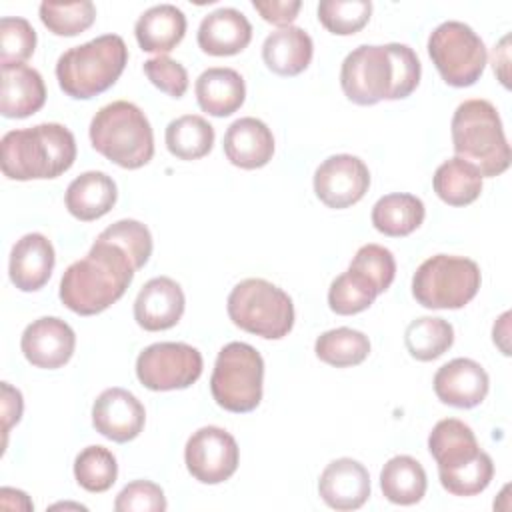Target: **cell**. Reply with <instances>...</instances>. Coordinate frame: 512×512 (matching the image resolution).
Returning <instances> with one entry per match:
<instances>
[{
	"instance_id": "1",
	"label": "cell",
	"mask_w": 512,
	"mask_h": 512,
	"mask_svg": "<svg viewBox=\"0 0 512 512\" xmlns=\"http://www.w3.org/2000/svg\"><path fill=\"white\" fill-rule=\"evenodd\" d=\"M420 72V60L406 44H362L344 58L340 86L354 104L372 106L408 98L420 82Z\"/></svg>"
},
{
	"instance_id": "2",
	"label": "cell",
	"mask_w": 512,
	"mask_h": 512,
	"mask_svg": "<svg viewBox=\"0 0 512 512\" xmlns=\"http://www.w3.org/2000/svg\"><path fill=\"white\" fill-rule=\"evenodd\" d=\"M134 272L132 258L120 246L96 238L90 252L62 274L60 300L80 316L100 314L124 296Z\"/></svg>"
},
{
	"instance_id": "3",
	"label": "cell",
	"mask_w": 512,
	"mask_h": 512,
	"mask_svg": "<svg viewBox=\"0 0 512 512\" xmlns=\"http://www.w3.org/2000/svg\"><path fill=\"white\" fill-rule=\"evenodd\" d=\"M0 148L4 176L20 182L58 178L76 160L74 134L58 122L10 130L2 136Z\"/></svg>"
},
{
	"instance_id": "4",
	"label": "cell",
	"mask_w": 512,
	"mask_h": 512,
	"mask_svg": "<svg viewBox=\"0 0 512 512\" xmlns=\"http://www.w3.org/2000/svg\"><path fill=\"white\" fill-rule=\"evenodd\" d=\"M450 132L456 156L472 164L482 178L500 176L508 170L510 146L492 102L464 100L452 116Z\"/></svg>"
},
{
	"instance_id": "5",
	"label": "cell",
	"mask_w": 512,
	"mask_h": 512,
	"mask_svg": "<svg viewBox=\"0 0 512 512\" xmlns=\"http://www.w3.org/2000/svg\"><path fill=\"white\" fill-rule=\"evenodd\" d=\"M126 62L124 40L118 34H104L66 50L56 62V78L66 96L88 100L114 86Z\"/></svg>"
},
{
	"instance_id": "6",
	"label": "cell",
	"mask_w": 512,
	"mask_h": 512,
	"mask_svg": "<svg viewBox=\"0 0 512 512\" xmlns=\"http://www.w3.org/2000/svg\"><path fill=\"white\" fill-rule=\"evenodd\" d=\"M90 142L110 162L126 170L148 164L154 156V134L146 114L128 100L102 106L90 122Z\"/></svg>"
},
{
	"instance_id": "7",
	"label": "cell",
	"mask_w": 512,
	"mask_h": 512,
	"mask_svg": "<svg viewBox=\"0 0 512 512\" xmlns=\"http://www.w3.org/2000/svg\"><path fill=\"white\" fill-rule=\"evenodd\" d=\"M230 320L266 340L284 338L294 326L292 298L264 278H246L228 294Z\"/></svg>"
},
{
	"instance_id": "8",
	"label": "cell",
	"mask_w": 512,
	"mask_h": 512,
	"mask_svg": "<svg viewBox=\"0 0 512 512\" xmlns=\"http://www.w3.org/2000/svg\"><path fill=\"white\" fill-rule=\"evenodd\" d=\"M480 282V268L474 260L436 254L416 268L412 278V296L424 308L456 310L476 296Z\"/></svg>"
},
{
	"instance_id": "9",
	"label": "cell",
	"mask_w": 512,
	"mask_h": 512,
	"mask_svg": "<svg viewBox=\"0 0 512 512\" xmlns=\"http://www.w3.org/2000/svg\"><path fill=\"white\" fill-rule=\"evenodd\" d=\"M264 360L260 352L246 342L226 344L210 376V392L216 404L228 412H252L262 400Z\"/></svg>"
},
{
	"instance_id": "10",
	"label": "cell",
	"mask_w": 512,
	"mask_h": 512,
	"mask_svg": "<svg viewBox=\"0 0 512 512\" xmlns=\"http://www.w3.org/2000/svg\"><path fill=\"white\" fill-rule=\"evenodd\" d=\"M428 54L442 80L454 88L472 86L484 72L486 46L464 22L448 20L428 36Z\"/></svg>"
},
{
	"instance_id": "11",
	"label": "cell",
	"mask_w": 512,
	"mask_h": 512,
	"mask_svg": "<svg viewBox=\"0 0 512 512\" xmlns=\"http://www.w3.org/2000/svg\"><path fill=\"white\" fill-rule=\"evenodd\" d=\"M202 374V354L184 342H156L136 358L138 380L154 392L182 390Z\"/></svg>"
},
{
	"instance_id": "12",
	"label": "cell",
	"mask_w": 512,
	"mask_h": 512,
	"mask_svg": "<svg viewBox=\"0 0 512 512\" xmlns=\"http://www.w3.org/2000/svg\"><path fill=\"white\" fill-rule=\"evenodd\" d=\"M240 452L234 436L218 426L198 428L186 442L184 462L192 478L202 484H220L238 468Z\"/></svg>"
},
{
	"instance_id": "13",
	"label": "cell",
	"mask_w": 512,
	"mask_h": 512,
	"mask_svg": "<svg viewBox=\"0 0 512 512\" xmlns=\"http://www.w3.org/2000/svg\"><path fill=\"white\" fill-rule=\"evenodd\" d=\"M370 186L368 166L352 154H334L314 172V192L334 210L348 208L364 198Z\"/></svg>"
},
{
	"instance_id": "14",
	"label": "cell",
	"mask_w": 512,
	"mask_h": 512,
	"mask_svg": "<svg viewBox=\"0 0 512 512\" xmlns=\"http://www.w3.org/2000/svg\"><path fill=\"white\" fill-rule=\"evenodd\" d=\"M146 422L142 402L124 388H106L92 404V424L104 438L124 444L134 440Z\"/></svg>"
},
{
	"instance_id": "15",
	"label": "cell",
	"mask_w": 512,
	"mask_h": 512,
	"mask_svg": "<svg viewBox=\"0 0 512 512\" xmlns=\"http://www.w3.org/2000/svg\"><path fill=\"white\" fill-rule=\"evenodd\" d=\"M20 348L32 366L56 370L72 358L76 334L62 318L42 316L24 328Z\"/></svg>"
},
{
	"instance_id": "16",
	"label": "cell",
	"mask_w": 512,
	"mask_h": 512,
	"mask_svg": "<svg viewBox=\"0 0 512 512\" xmlns=\"http://www.w3.org/2000/svg\"><path fill=\"white\" fill-rule=\"evenodd\" d=\"M186 298L180 284L168 276L148 280L134 300V320L148 332L168 330L184 314Z\"/></svg>"
},
{
	"instance_id": "17",
	"label": "cell",
	"mask_w": 512,
	"mask_h": 512,
	"mask_svg": "<svg viewBox=\"0 0 512 512\" xmlns=\"http://www.w3.org/2000/svg\"><path fill=\"white\" fill-rule=\"evenodd\" d=\"M434 392L440 402L454 408H474L488 394L486 370L470 358H454L434 374Z\"/></svg>"
},
{
	"instance_id": "18",
	"label": "cell",
	"mask_w": 512,
	"mask_h": 512,
	"mask_svg": "<svg viewBox=\"0 0 512 512\" xmlns=\"http://www.w3.org/2000/svg\"><path fill=\"white\" fill-rule=\"evenodd\" d=\"M320 498L334 510H356L370 498V476L352 458L332 460L318 478Z\"/></svg>"
},
{
	"instance_id": "19",
	"label": "cell",
	"mask_w": 512,
	"mask_h": 512,
	"mask_svg": "<svg viewBox=\"0 0 512 512\" xmlns=\"http://www.w3.org/2000/svg\"><path fill=\"white\" fill-rule=\"evenodd\" d=\"M54 262V246L44 234H24L10 252V280L22 292H36L50 280Z\"/></svg>"
},
{
	"instance_id": "20",
	"label": "cell",
	"mask_w": 512,
	"mask_h": 512,
	"mask_svg": "<svg viewBox=\"0 0 512 512\" xmlns=\"http://www.w3.org/2000/svg\"><path fill=\"white\" fill-rule=\"evenodd\" d=\"M0 112L4 118H28L46 102V86L38 70L26 64H2Z\"/></svg>"
},
{
	"instance_id": "21",
	"label": "cell",
	"mask_w": 512,
	"mask_h": 512,
	"mask_svg": "<svg viewBox=\"0 0 512 512\" xmlns=\"http://www.w3.org/2000/svg\"><path fill=\"white\" fill-rule=\"evenodd\" d=\"M224 154L230 164L238 168H262L272 160L274 154L272 130L258 118H238L224 134Z\"/></svg>"
},
{
	"instance_id": "22",
	"label": "cell",
	"mask_w": 512,
	"mask_h": 512,
	"mask_svg": "<svg viewBox=\"0 0 512 512\" xmlns=\"http://www.w3.org/2000/svg\"><path fill=\"white\" fill-rule=\"evenodd\" d=\"M252 40V24L236 8H218L202 18L198 46L210 56H234Z\"/></svg>"
},
{
	"instance_id": "23",
	"label": "cell",
	"mask_w": 512,
	"mask_h": 512,
	"mask_svg": "<svg viewBox=\"0 0 512 512\" xmlns=\"http://www.w3.org/2000/svg\"><path fill=\"white\" fill-rule=\"evenodd\" d=\"M116 198V182L106 172L90 170L68 184L64 202L74 218L82 222H92L108 214L116 204Z\"/></svg>"
},
{
	"instance_id": "24",
	"label": "cell",
	"mask_w": 512,
	"mask_h": 512,
	"mask_svg": "<svg viewBox=\"0 0 512 512\" xmlns=\"http://www.w3.org/2000/svg\"><path fill=\"white\" fill-rule=\"evenodd\" d=\"M312 54V38L298 26L278 28L262 44L264 64L278 76H298L308 68Z\"/></svg>"
},
{
	"instance_id": "25",
	"label": "cell",
	"mask_w": 512,
	"mask_h": 512,
	"mask_svg": "<svg viewBox=\"0 0 512 512\" xmlns=\"http://www.w3.org/2000/svg\"><path fill=\"white\" fill-rule=\"evenodd\" d=\"M138 46L144 52L166 54L174 50L186 34V16L174 4H158L140 14L134 26Z\"/></svg>"
},
{
	"instance_id": "26",
	"label": "cell",
	"mask_w": 512,
	"mask_h": 512,
	"mask_svg": "<svg viewBox=\"0 0 512 512\" xmlns=\"http://www.w3.org/2000/svg\"><path fill=\"white\" fill-rule=\"evenodd\" d=\"M198 106L210 116L222 118L234 114L246 98L244 78L234 68H208L194 86Z\"/></svg>"
},
{
	"instance_id": "27",
	"label": "cell",
	"mask_w": 512,
	"mask_h": 512,
	"mask_svg": "<svg viewBox=\"0 0 512 512\" xmlns=\"http://www.w3.org/2000/svg\"><path fill=\"white\" fill-rule=\"evenodd\" d=\"M428 450L438 464V474L464 466L480 454L472 428L456 418L436 422L428 436Z\"/></svg>"
},
{
	"instance_id": "28",
	"label": "cell",
	"mask_w": 512,
	"mask_h": 512,
	"mask_svg": "<svg viewBox=\"0 0 512 512\" xmlns=\"http://www.w3.org/2000/svg\"><path fill=\"white\" fill-rule=\"evenodd\" d=\"M426 216L424 202L406 192H394L382 196L372 208V224L374 228L392 238H402L412 234Z\"/></svg>"
},
{
	"instance_id": "29",
	"label": "cell",
	"mask_w": 512,
	"mask_h": 512,
	"mask_svg": "<svg viewBox=\"0 0 512 512\" xmlns=\"http://www.w3.org/2000/svg\"><path fill=\"white\" fill-rule=\"evenodd\" d=\"M426 472L422 464L406 454L390 458L380 472V488L388 502L410 506L426 494Z\"/></svg>"
},
{
	"instance_id": "30",
	"label": "cell",
	"mask_w": 512,
	"mask_h": 512,
	"mask_svg": "<svg viewBox=\"0 0 512 512\" xmlns=\"http://www.w3.org/2000/svg\"><path fill=\"white\" fill-rule=\"evenodd\" d=\"M432 186L448 206H468L482 192V176L472 164L454 156L436 168Z\"/></svg>"
},
{
	"instance_id": "31",
	"label": "cell",
	"mask_w": 512,
	"mask_h": 512,
	"mask_svg": "<svg viewBox=\"0 0 512 512\" xmlns=\"http://www.w3.org/2000/svg\"><path fill=\"white\" fill-rule=\"evenodd\" d=\"M166 148L180 160L204 158L214 146V128L198 114H184L166 126Z\"/></svg>"
},
{
	"instance_id": "32",
	"label": "cell",
	"mask_w": 512,
	"mask_h": 512,
	"mask_svg": "<svg viewBox=\"0 0 512 512\" xmlns=\"http://www.w3.org/2000/svg\"><path fill=\"white\" fill-rule=\"evenodd\" d=\"M404 344L412 358L430 362L450 350L454 344V328L444 318L422 316L406 326Z\"/></svg>"
},
{
	"instance_id": "33",
	"label": "cell",
	"mask_w": 512,
	"mask_h": 512,
	"mask_svg": "<svg viewBox=\"0 0 512 512\" xmlns=\"http://www.w3.org/2000/svg\"><path fill=\"white\" fill-rule=\"evenodd\" d=\"M316 356L336 368L362 364L370 354V340L364 332L354 328H334L316 338Z\"/></svg>"
},
{
	"instance_id": "34",
	"label": "cell",
	"mask_w": 512,
	"mask_h": 512,
	"mask_svg": "<svg viewBox=\"0 0 512 512\" xmlns=\"http://www.w3.org/2000/svg\"><path fill=\"white\" fill-rule=\"evenodd\" d=\"M378 292L374 284L356 270H346L340 274L328 290L330 310L340 316H352L372 306Z\"/></svg>"
},
{
	"instance_id": "35",
	"label": "cell",
	"mask_w": 512,
	"mask_h": 512,
	"mask_svg": "<svg viewBox=\"0 0 512 512\" xmlns=\"http://www.w3.org/2000/svg\"><path fill=\"white\" fill-rule=\"evenodd\" d=\"M42 24L56 36H76L88 30L96 20V6L90 0L78 2H42Z\"/></svg>"
},
{
	"instance_id": "36",
	"label": "cell",
	"mask_w": 512,
	"mask_h": 512,
	"mask_svg": "<svg viewBox=\"0 0 512 512\" xmlns=\"http://www.w3.org/2000/svg\"><path fill=\"white\" fill-rule=\"evenodd\" d=\"M118 476L114 454L104 446H88L74 460V478L88 492H106Z\"/></svg>"
},
{
	"instance_id": "37",
	"label": "cell",
	"mask_w": 512,
	"mask_h": 512,
	"mask_svg": "<svg viewBox=\"0 0 512 512\" xmlns=\"http://www.w3.org/2000/svg\"><path fill=\"white\" fill-rule=\"evenodd\" d=\"M372 14L370 0H322L318 4L320 24L338 36L360 32Z\"/></svg>"
},
{
	"instance_id": "38",
	"label": "cell",
	"mask_w": 512,
	"mask_h": 512,
	"mask_svg": "<svg viewBox=\"0 0 512 512\" xmlns=\"http://www.w3.org/2000/svg\"><path fill=\"white\" fill-rule=\"evenodd\" d=\"M438 476L446 492L454 496H474L488 488L494 476V464L492 458L484 450H480V454L474 460L450 472H440Z\"/></svg>"
},
{
	"instance_id": "39",
	"label": "cell",
	"mask_w": 512,
	"mask_h": 512,
	"mask_svg": "<svg viewBox=\"0 0 512 512\" xmlns=\"http://www.w3.org/2000/svg\"><path fill=\"white\" fill-rule=\"evenodd\" d=\"M98 238L120 246L132 258L136 270H140L150 260L152 236H150V230L138 220H130V218L118 220L108 228H104L98 234Z\"/></svg>"
},
{
	"instance_id": "40",
	"label": "cell",
	"mask_w": 512,
	"mask_h": 512,
	"mask_svg": "<svg viewBox=\"0 0 512 512\" xmlns=\"http://www.w3.org/2000/svg\"><path fill=\"white\" fill-rule=\"evenodd\" d=\"M36 32L26 18L4 16L0 20V62L22 64L34 54Z\"/></svg>"
},
{
	"instance_id": "41",
	"label": "cell",
	"mask_w": 512,
	"mask_h": 512,
	"mask_svg": "<svg viewBox=\"0 0 512 512\" xmlns=\"http://www.w3.org/2000/svg\"><path fill=\"white\" fill-rule=\"evenodd\" d=\"M350 270L364 274L378 294L386 292L396 276V260L392 252L380 244H364L350 262Z\"/></svg>"
},
{
	"instance_id": "42",
	"label": "cell",
	"mask_w": 512,
	"mask_h": 512,
	"mask_svg": "<svg viewBox=\"0 0 512 512\" xmlns=\"http://www.w3.org/2000/svg\"><path fill=\"white\" fill-rule=\"evenodd\" d=\"M116 512H164V490L150 480H134L126 484L114 500Z\"/></svg>"
},
{
	"instance_id": "43",
	"label": "cell",
	"mask_w": 512,
	"mask_h": 512,
	"mask_svg": "<svg viewBox=\"0 0 512 512\" xmlns=\"http://www.w3.org/2000/svg\"><path fill=\"white\" fill-rule=\"evenodd\" d=\"M144 74L148 80L162 92L172 98H182L188 90V72L186 68L168 56L148 58L144 62Z\"/></svg>"
},
{
	"instance_id": "44",
	"label": "cell",
	"mask_w": 512,
	"mask_h": 512,
	"mask_svg": "<svg viewBox=\"0 0 512 512\" xmlns=\"http://www.w3.org/2000/svg\"><path fill=\"white\" fill-rule=\"evenodd\" d=\"M254 10L270 24L276 26H290L294 18L298 16L302 2L298 0H254L252 2Z\"/></svg>"
},
{
	"instance_id": "45",
	"label": "cell",
	"mask_w": 512,
	"mask_h": 512,
	"mask_svg": "<svg viewBox=\"0 0 512 512\" xmlns=\"http://www.w3.org/2000/svg\"><path fill=\"white\" fill-rule=\"evenodd\" d=\"M22 394L18 388H12L8 382H2V432H4V446L6 436L14 424L20 422L22 416Z\"/></svg>"
},
{
	"instance_id": "46",
	"label": "cell",
	"mask_w": 512,
	"mask_h": 512,
	"mask_svg": "<svg viewBox=\"0 0 512 512\" xmlns=\"http://www.w3.org/2000/svg\"><path fill=\"white\" fill-rule=\"evenodd\" d=\"M508 320H510V312H504L498 322L494 324V330H492V336H494V344L500 346L502 354H510V348H508Z\"/></svg>"
}]
</instances>
